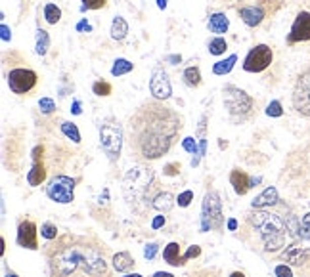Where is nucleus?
<instances>
[{"label":"nucleus","mask_w":310,"mask_h":277,"mask_svg":"<svg viewBox=\"0 0 310 277\" xmlns=\"http://www.w3.org/2000/svg\"><path fill=\"white\" fill-rule=\"evenodd\" d=\"M127 33H129V23L121 16H117L111 23V38L113 40H123L127 36Z\"/></svg>","instance_id":"nucleus-24"},{"label":"nucleus","mask_w":310,"mask_h":277,"mask_svg":"<svg viewBox=\"0 0 310 277\" xmlns=\"http://www.w3.org/2000/svg\"><path fill=\"white\" fill-rule=\"evenodd\" d=\"M153 277H174L172 273H167V271H157Z\"/></svg>","instance_id":"nucleus-50"},{"label":"nucleus","mask_w":310,"mask_h":277,"mask_svg":"<svg viewBox=\"0 0 310 277\" xmlns=\"http://www.w3.org/2000/svg\"><path fill=\"white\" fill-rule=\"evenodd\" d=\"M236 61H238V56H236V54L228 56L226 60L216 61L215 65H213V73H215V75H228V73H230V71L234 69Z\"/></svg>","instance_id":"nucleus-25"},{"label":"nucleus","mask_w":310,"mask_h":277,"mask_svg":"<svg viewBox=\"0 0 310 277\" xmlns=\"http://www.w3.org/2000/svg\"><path fill=\"white\" fill-rule=\"evenodd\" d=\"M291 102L295 111L310 119V63L299 73V77L295 80Z\"/></svg>","instance_id":"nucleus-7"},{"label":"nucleus","mask_w":310,"mask_h":277,"mask_svg":"<svg viewBox=\"0 0 310 277\" xmlns=\"http://www.w3.org/2000/svg\"><path fill=\"white\" fill-rule=\"evenodd\" d=\"M184 82L188 84L189 88H198L201 84V73H199L198 67H188V69L184 71Z\"/></svg>","instance_id":"nucleus-28"},{"label":"nucleus","mask_w":310,"mask_h":277,"mask_svg":"<svg viewBox=\"0 0 310 277\" xmlns=\"http://www.w3.org/2000/svg\"><path fill=\"white\" fill-rule=\"evenodd\" d=\"M169 61H180V56H171Z\"/></svg>","instance_id":"nucleus-53"},{"label":"nucleus","mask_w":310,"mask_h":277,"mask_svg":"<svg viewBox=\"0 0 310 277\" xmlns=\"http://www.w3.org/2000/svg\"><path fill=\"white\" fill-rule=\"evenodd\" d=\"M134 69V63H130L129 60H125V58H119V60H115L111 67V75L113 77H121V75H127L130 71Z\"/></svg>","instance_id":"nucleus-27"},{"label":"nucleus","mask_w":310,"mask_h":277,"mask_svg":"<svg viewBox=\"0 0 310 277\" xmlns=\"http://www.w3.org/2000/svg\"><path fill=\"white\" fill-rule=\"evenodd\" d=\"M224 94V105L228 109V115L232 122L241 124V122L249 121L251 117L255 115V100L251 98L245 90L234 86V84H226L222 88Z\"/></svg>","instance_id":"nucleus-5"},{"label":"nucleus","mask_w":310,"mask_h":277,"mask_svg":"<svg viewBox=\"0 0 310 277\" xmlns=\"http://www.w3.org/2000/svg\"><path fill=\"white\" fill-rule=\"evenodd\" d=\"M134 258L130 256L129 252H117L113 254V268L117 271H129L130 268H134Z\"/></svg>","instance_id":"nucleus-23"},{"label":"nucleus","mask_w":310,"mask_h":277,"mask_svg":"<svg viewBox=\"0 0 310 277\" xmlns=\"http://www.w3.org/2000/svg\"><path fill=\"white\" fill-rule=\"evenodd\" d=\"M297 237L299 239H310V214H306L301 220V225L297 229Z\"/></svg>","instance_id":"nucleus-34"},{"label":"nucleus","mask_w":310,"mask_h":277,"mask_svg":"<svg viewBox=\"0 0 310 277\" xmlns=\"http://www.w3.org/2000/svg\"><path fill=\"white\" fill-rule=\"evenodd\" d=\"M272 48L268 44H257L255 48H251L249 54L243 60V69L247 73H262L264 69L270 67L272 63Z\"/></svg>","instance_id":"nucleus-10"},{"label":"nucleus","mask_w":310,"mask_h":277,"mask_svg":"<svg viewBox=\"0 0 310 277\" xmlns=\"http://www.w3.org/2000/svg\"><path fill=\"white\" fill-rule=\"evenodd\" d=\"M201 254V249H199L198 245H193V247H189V251L184 254V258H186V262H188L189 258H196V256H199Z\"/></svg>","instance_id":"nucleus-44"},{"label":"nucleus","mask_w":310,"mask_h":277,"mask_svg":"<svg viewBox=\"0 0 310 277\" xmlns=\"http://www.w3.org/2000/svg\"><path fill=\"white\" fill-rule=\"evenodd\" d=\"M107 0H83V10H102Z\"/></svg>","instance_id":"nucleus-38"},{"label":"nucleus","mask_w":310,"mask_h":277,"mask_svg":"<svg viewBox=\"0 0 310 277\" xmlns=\"http://www.w3.org/2000/svg\"><path fill=\"white\" fill-rule=\"evenodd\" d=\"M266 115L268 117H282L284 115V109H282V104L274 100V102H270V105L266 107Z\"/></svg>","instance_id":"nucleus-37"},{"label":"nucleus","mask_w":310,"mask_h":277,"mask_svg":"<svg viewBox=\"0 0 310 277\" xmlns=\"http://www.w3.org/2000/svg\"><path fill=\"white\" fill-rule=\"evenodd\" d=\"M163 258L167 264L171 266H184L186 264V258L180 254V245L178 243H169L163 251Z\"/></svg>","instance_id":"nucleus-19"},{"label":"nucleus","mask_w":310,"mask_h":277,"mask_svg":"<svg viewBox=\"0 0 310 277\" xmlns=\"http://www.w3.org/2000/svg\"><path fill=\"white\" fill-rule=\"evenodd\" d=\"M310 40V12H299L287 35V44H299Z\"/></svg>","instance_id":"nucleus-13"},{"label":"nucleus","mask_w":310,"mask_h":277,"mask_svg":"<svg viewBox=\"0 0 310 277\" xmlns=\"http://www.w3.org/2000/svg\"><path fill=\"white\" fill-rule=\"evenodd\" d=\"M38 82V75L34 73L33 69H12L8 73V86L10 90L17 96H23V94H29Z\"/></svg>","instance_id":"nucleus-12"},{"label":"nucleus","mask_w":310,"mask_h":277,"mask_svg":"<svg viewBox=\"0 0 310 277\" xmlns=\"http://www.w3.org/2000/svg\"><path fill=\"white\" fill-rule=\"evenodd\" d=\"M0 31H2V40H4V42H8L10 38H12V33H10L8 25H4V23H2V27H0Z\"/></svg>","instance_id":"nucleus-45"},{"label":"nucleus","mask_w":310,"mask_h":277,"mask_svg":"<svg viewBox=\"0 0 310 277\" xmlns=\"http://www.w3.org/2000/svg\"><path fill=\"white\" fill-rule=\"evenodd\" d=\"M245 220H247L251 229L258 234L264 251L276 252L285 245L287 225L282 220V216L266 212V210H260V208H255V212H249Z\"/></svg>","instance_id":"nucleus-4"},{"label":"nucleus","mask_w":310,"mask_h":277,"mask_svg":"<svg viewBox=\"0 0 310 277\" xmlns=\"http://www.w3.org/2000/svg\"><path fill=\"white\" fill-rule=\"evenodd\" d=\"M226 50H228V42L224 40L222 36H215V38L209 40V54H213V56H222Z\"/></svg>","instance_id":"nucleus-29"},{"label":"nucleus","mask_w":310,"mask_h":277,"mask_svg":"<svg viewBox=\"0 0 310 277\" xmlns=\"http://www.w3.org/2000/svg\"><path fill=\"white\" fill-rule=\"evenodd\" d=\"M230 183L234 186V191H236L238 195H245V193L253 188V186H251V178L247 176V172H243L240 168H234L232 172H230Z\"/></svg>","instance_id":"nucleus-18"},{"label":"nucleus","mask_w":310,"mask_h":277,"mask_svg":"<svg viewBox=\"0 0 310 277\" xmlns=\"http://www.w3.org/2000/svg\"><path fill=\"white\" fill-rule=\"evenodd\" d=\"M155 172L151 166L147 165H138L134 168H130L129 172L125 174L123 180V193L125 199L129 203V207L136 212V214H146L151 208V188H153Z\"/></svg>","instance_id":"nucleus-3"},{"label":"nucleus","mask_w":310,"mask_h":277,"mask_svg":"<svg viewBox=\"0 0 310 277\" xmlns=\"http://www.w3.org/2000/svg\"><path fill=\"white\" fill-rule=\"evenodd\" d=\"M71 111H73V115H81V104H79V100L73 102V109Z\"/></svg>","instance_id":"nucleus-48"},{"label":"nucleus","mask_w":310,"mask_h":277,"mask_svg":"<svg viewBox=\"0 0 310 277\" xmlns=\"http://www.w3.org/2000/svg\"><path fill=\"white\" fill-rule=\"evenodd\" d=\"M174 203H176L174 195L169 193V191H163V193H157V195L153 197L151 207L157 208V210H161V212H169V210L174 207Z\"/></svg>","instance_id":"nucleus-22"},{"label":"nucleus","mask_w":310,"mask_h":277,"mask_svg":"<svg viewBox=\"0 0 310 277\" xmlns=\"http://www.w3.org/2000/svg\"><path fill=\"white\" fill-rule=\"evenodd\" d=\"M228 227H230L232 232H234V229H238V220H234V218H232V220L228 222Z\"/></svg>","instance_id":"nucleus-49"},{"label":"nucleus","mask_w":310,"mask_h":277,"mask_svg":"<svg viewBox=\"0 0 310 277\" xmlns=\"http://www.w3.org/2000/svg\"><path fill=\"white\" fill-rule=\"evenodd\" d=\"M207 115L201 117V122H199V128H198V140H199V155L203 157L207 151V144H205V128H207Z\"/></svg>","instance_id":"nucleus-32"},{"label":"nucleus","mask_w":310,"mask_h":277,"mask_svg":"<svg viewBox=\"0 0 310 277\" xmlns=\"http://www.w3.org/2000/svg\"><path fill=\"white\" fill-rule=\"evenodd\" d=\"M222 4H234V2H238V0H220Z\"/></svg>","instance_id":"nucleus-54"},{"label":"nucleus","mask_w":310,"mask_h":277,"mask_svg":"<svg viewBox=\"0 0 310 277\" xmlns=\"http://www.w3.org/2000/svg\"><path fill=\"white\" fill-rule=\"evenodd\" d=\"M61 132H63V136L73 140L75 144L81 142V132H79L77 124H73V122H61Z\"/></svg>","instance_id":"nucleus-31"},{"label":"nucleus","mask_w":310,"mask_h":277,"mask_svg":"<svg viewBox=\"0 0 310 277\" xmlns=\"http://www.w3.org/2000/svg\"><path fill=\"white\" fill-rule=\"evenodd\" d=\"M228 27H230V21L228 18L224 16V14H213L211 18H209V31L211 33H215L216 36H222L226 31H228Z\"/></svg>","instance_id":"nucleus-20"},{"label":"nucleus","mask_w":310,"mask_h":277,"mask_svg":"<svg viewBox=\"0 0 310 277\" xmlns=\"http://www.w3.org/2000/svg\"><path fill=\"white\" fill-rule=\"evenodd\" d=\"M180 172V163H171V165L165 166V174L167 176H174V174Z\"/></svg>","instance_id":"nucleus-43"},{"label":"nucleus","mask_w":310,"mask_h":277,"mask_svg":"<svg viewBox=\"0 0 310 277\" xmlns=\"http://www.w3.org/2000/svg\"><path fill=\"white\" fill-rule=\"evenodd\" d=\"M157 251H159V245H157V243H149L146 249H144V256H146L147 260H153Z\"/></svg>","instance_id":"nucleus-42"},{"label":"nucleus","mask_w":310,"mask_h":277,"mask_svg":"<svg viewBox=\"0 0 310 277\" xmlns=\"http://www.w3.org/2000/svg\"><path fill=\"white\" fill-rule=\"evenodd\" d=\"M41 235H43L44 239H48V241H54V239L58 237V227L54 224H50V222H46V224H43V227H41Z\"/></svg>","instance_id":"nucleus-35"},{"label":"nucleus","mask_w":310,"mask_h":277,"mask_svg":"<svg viewBox=\"0 0 310 277\" xmlns=\"http://www.w3.org/2000/svg\"><path fill=\"white\" fill-rule=\"evenodd\" d=\"M149 90H151V94H153L155 100H169L172 94V88H171V80L167 77V73H165L161 67H157L153 71V75H151V80H149Z\"/></svg>","instance_id":"nucleus-15"},{"label":"nucleus","mask_w":310,"mask_h":277,"mask_svg":"<svg viewBox=\"0 0 310 277\" xmlns=\"http://www.w3.org/2000/svg\"><path fill=\"white\" fill-rule=\"evenodd\" d=\"M50 48V35L44 31V29H38L36 31V44H34V52L38 56H44Z\"/></svg>","instance_id":"nucleus-26"},{"label":"nucleus","mask_w":310,"mask_h":277,"mask_svg":"<svg viewBox=\"0 0 310 277\" xmlns=\"http://www.w3.org/2000/svg\"><path fill=\"white\" fill-rule=\"evenodd\" d=\"M224 222L222 203L216 191H209L203 199V232L207 229H220Z\"/></svg>","instance_id":"nucleus-9"},{"label":"nucleus","mask_w":310,"mask_h":277,"mask_svg":"<svg viewBox=\"0 0 310 277\" xmlns=\"http://www.w3.org/2000/svg\"><path fill=\"white\" fill-rule=\"evenodd\" d=\"M125 277H142V275H140V273H127Z\"/></svg>","instance_id":"nucleus-55"},{"label":"nucleus","mask_w":310,"mask_h":277,"mask_svg":"<svg viewBox=\"0 0 310 277\" xmlns=\"http://www.w3.org/2000/svg\"><path fill=\"white\" fill-rule=\"evenodd\" d=\"M100 146L111 163L119 161L121 148H123V130L119 122H105L100 128Z\"/></svg>","instance_id":"nucleus-8"},{"label":"nucleus","mask_w":310,"mask_h":277,"mask_svg":"<svg viewBox=\"0 0 310 277\" xmlns=\"http://www.w3.org/2000/svg\"><path fill=\"white\" fill-rule=\"evenodd\" d=\"M182 117L161 100H146L130 115L127 140L138 163L157 161L167 155L182 132Z\"/></svg>","instance_id":"nucleus-1"},{"label":"nucleus","mask_w":310,"mask_h":277,"mask_svg":"<svg viewBox=\"0 0 310 277\" xmlns=\"http://www.w3.org/2000/svg\"><path fill=\"white\" fill-rule=\"evenodd\" d=\"M182 148L186 149L188 153H193V155L198 153V144H196V140H193V138H184V140H182ZM198 155H199V153H198ZM199 157H201V155H199Z\"/></svg>","instance_id":"nucleus-39"},{"label":"nucleus","mask_w":310,"mask_h":277,"mask_svg":"<svg viewBox=\"0 0 310 277\" xmlns=\"http://www.w3.org/2000/svg\"><path fill=\"white\" fill-rule=\"evenodd\" d=\"M278 203V190L276 188H266L258 195L257 199L253 201V208H264V207H272Z\"/></svg>","instance_id":"nucleus-21"},{"label":"nucleus","mask_w":310,"mask_h":277,"mask_svg":"<svg viewBox=\"0 0 310 277\" xmlns=\"http://www.w3.org/2000/svg\"><path fill=\"white\" fill-rule=\"evenodd\" d=\"M165 224V216H157V218H153V222H151V227L153 229H159L161 225Z\"/></svg>","instance_id":"nucleus-46"},{"label":"nucleus","mask_w":310,"mask_h":277,"mask_svg":"<svg viewBox=\"0 0 310 277\" xmlns=\"http://www.w3.org/2000/svg\"><path fill=\"white\" fill-rule=\"evenodd\" d=\"M85 29H86V31H90L92 27L88 25V21H86V19H83V21H81V23L77 25V31H85Z\"/></svg>","instance_id":"nucleus-47"},{"label":"nucleus","mask_w":310,"mask_h":277,"mask_svg":"<svg viewBox=\"0 0 310 277\" xmlns=\"http://www.w3.org/2000/svg\"><path fill=\"white\" fill-rule=\"evenodd\" d=\"M43 153H44L43 146H36L33 149V166H31V170L27 174V182L33 188L41 186L46 180V168L43 165Z\"/></svg>","instance_id":"nucleus-17"},{"label":"nucleus","mask_w":310,"mask_h":277,"mask_svg":"<svg viewBox=\"0 0 310 277\" xmlns=\"http://www.w3.org/2000/svg\"><path fill=\"white\" fill-rule=\"evenodd\" d=\"M17 245L23 249L36 251L38 249V239H36V224L33 220H21L17 225Z\"/></svg>","instance_id":"nucleus-16"},{"label":"nucleus","mask_w":310,"mask_h":277,"mask_svg":"<svg viewBox=\"0 0 310 277\" xmlns=\"http://www.w3.org/2000/svg\"><path fill=\"white\" fill-rule=\"evenodd\" d=\"M38 109H41V113H44V115H50V113L56 111V102H54L52 98H41Z\"/></svg>","instance_id":"nucleus-36"},{"label":"nucleus","mask_w":310,"mask_h":277,"mask_svg":"<svg viewBox=\"0 0 310 277\" xmlns=\"http://www.w3.org/2000/svg\"><path fill=\"white\" fill-rule=\"evenodd\" d=\"M191 199H193V191H184V193H180L178 195V199H176V203H178V207H188L189 203H191Z\"/></svg>","instance_id":"nucleus-40"},{"label":"nucleus","mask_w":310,"mask_h":277,"mask_svg":"<svg viewBox=\"0 0 310 277\" xmlns=\"http://www.w3.org/2000/svg\"><path fill=\"white\" fill-rule=\"evenodd\" d=\"M230 277H245V275H243L241 271H234V273H232V275H230Z\"/></svg>","instance_id":"nucleus-52"},{"label":"nucleus","mask_w":310,"mask_h":277,"mask_svg":"<svg viewBox=\"0 0 310 277\" xmlns=\"http://www.w3.org/2000/svg\"><path fill=\"white\" fill-rule=\"evenodd\" d=\"M282 0H253V2H241L236 6L241 21L247 27H258L270 16H274L282 8Z\"/></svg>","instance_id":"nucleus-6"},{"label":"nucleus","mask_w":310,"mask_h":277,"mask_svg":"<svg viewBox=\"0 0 310 277\" xmlns=\"http://www.w3.org/2000/svg\"><path fill=\"white\" fill-rule=\"evenodd\" d=\"M310 258V239H301V241L289 245L284 252H282V260L289 262L293 266H301L302 262Z\"/></svg>","instance_id":"nucleus-14"},{"label":"nucleus","mask_w":310,"mask_h":277,"mask_svg":"<svg viewBox=\"0 0 310 277\" xmlns=\"http://www.w3.org/2000/svg\"><path fill=\"white\" fill-rule=\"evenodd\" d=\"M113 86L109 82H105V80H96L94 84H92V92L96 96H109L111 94Z\"/></svg>","instance_id":"nucleus-33"},{"label":"nucleus","mask_w":310,"mask_h":277,"mask_svg":"<svg viewBox=\"0 0 310 277\" xmlns=\"http://www.w3.org/2000/svg\"><path fill=\"white\" fill-rule=\"evenodd\" d=\"M44 19L50 23V25H56L61 19V10L56 6V4H46L44 6Z\"/></svg>","instance_id":"nucleus-30"},{"label":"nucleus","mask_w":310,"mask_h":277,"mask_svg":"<svg viewBox=\"0 0 310 277\" xmlns=\"http://www.w3.org/2000/svg\"><path fill=\"white\" fill-rule=\"evenodd\" d=\"M276 277H293V271L289 266H285V264H280V266H276Z\"/></svg>","instance_id":"nucleus-41"},{"label":"nucleus","mask_w":310,"mask_h":277,"mask_svg":"<svg viewBox=\"0 0 310 277\" xmlns=\"http://www.w3.org/2000/svg\"><path fill=\"white\" fill-rule=\"evenodd\" d=\"M46 195L56 203L67 205L75 199V182L67 176H54L46 186Z\"/></svg>","instance_id":"nucleus-11"},{"label":"nucleus","mask_w":310,"mask_h":277,"mask_svg":"<svg viewBox=\"0 0 310 277\" xmlns=\"http://www.w3.org/2000/svg\"><path fill=\"white\" fill-rule=\"evenodd\" d=\"M50 277H111L105 245L90 235L65 234L46 245Z\"/></svg>","instance_id":"nucleus-2"},{"label":"nucleus","mask_w":310,"mask_h":277,"mask_svg":"<svg viewBox=\"0 0 310 277\" xmlns=\"http://www.w3.org/2000/svg\"><path fill=\"white\" fill-rule=\"evenodd\" d=\"M157 6H159L161 10H165L167 8V0H157Z\"/></svg>","instance_id":"nucleus-51"},{"label":"nucleus","mask_w":310,"mask_h":277,"mask_svg":"<svg viewBox=\"0 0 310 277\" xmlns=\"http://www.w3.org/2000/svg\"><path fill=\"white\" fill-rule=\"evenodd\" d=\"M6 277H17L16 273H12V271H10V273H6Z\"/></svg>","instance_id":"nucleus-56"}]
</instances>
